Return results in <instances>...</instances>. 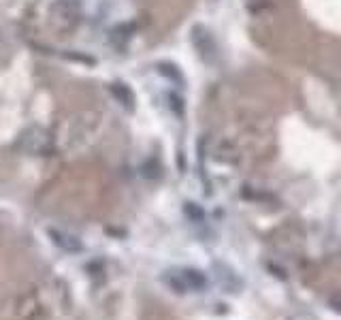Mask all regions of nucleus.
Listing matches in <instances>:
<instances>
[{
    "mask_svg": "<svg viewBox=\"0 0 341 320\" xmlns=\"http://www.w3.org/2000/svg\"><path fill=\"white\" fill-rule=\"evenodd\" d=\"M55 20H77L79 18V2L77 0H58L51 6Z\"/></svg>",
    "mask_w": 341,
    "mask_h": 320,
    "instance_id": "2",
    "label": "nucleus"
},
{
    "mask_svg": "<svg viewBox=\"0 0 341 320\" xmlns=\"http://www.w3.org/2000/svg\"><path fill=\"white\" fill-rule=\"evenodd\" d=\"M49 235L53 237V242L58 244L60 248H64V250H68V252H79L81 250V244L79 242H75V237H66V235H62V233H58V230H49Z\"/></svg>",
    "mask_w": 341,
    "mask_h": 320,
    "instance_id": "3",
    "label": "nucleus"
},
{
    "mask_svg": "<svg viewBox=\"0 0 341 320\" xmlns=\"http://www.w3.org/2000/svg\"><path fill=\"white\" fill-rule=\"evenodd\" d=\"M192 43L196 45V50H198V54L203 56V58H213L216 56V43H213V38H211V34L207 30H203V28H194V32H192Z\"/></svg>",
    "mask_w": 341,
    "mask_h": 320,
    "instance_id": "1",
    "label": "nucleus"
},
{
    "mask_svg": "<svg viewBox=\"0 0 341 320\" xmlns=\"http://www.w3.org/2000/svg\"><path fill=\"white\" fill-rule=\"evenodd\" d=\"M113 92H115L117 96L122 94V98H124V105L128 107V109L132 107V94H130V90H126V86H124V84H115V86H113Z\"/></svg>",
    "mask_w": 341,
    "mask_h": 320,
    "instance_id": "4",
    "label": "nucleus"
}]
</instances>
